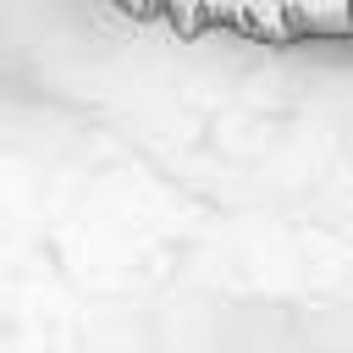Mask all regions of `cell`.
I'll return each mask as SVG.
<instances>
[{
  "instance_id": "obj_1",
  "label": "cell",
  "mask_w": 353,
  "mask_h": 353,
  "mask_svg": "<svg viewBox=\"0 0 353 353\" xmlns=\"http://www.w3.org/2000/svg\"><path fill=\"white\" fill-rule=\"evenodd\" d=\"M182 39H237L259 50L353 44V0H110Z\"/></svg>"
}]
</instances>
